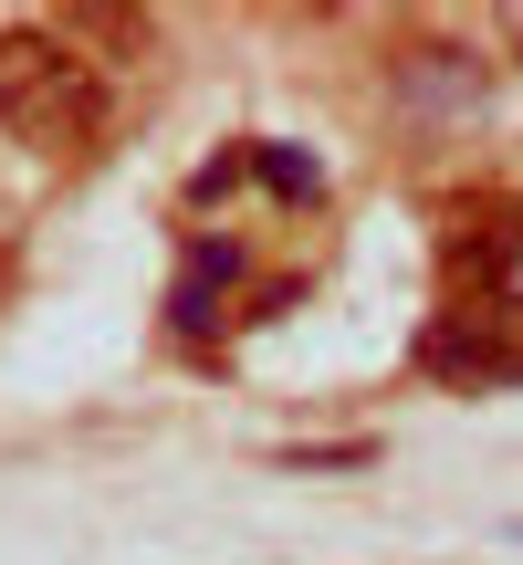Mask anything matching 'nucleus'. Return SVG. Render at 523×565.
Instances as JSON below:
<instances>
[{"instance_id": "nucleus-1", "label": "nucleus", "mask_w": 523, "mask_h": 565, "mask_svg": "<svg viewBox=\"0 0 523 565\" xmlns=\"http://www.w3.org/2000/svg\"><path fill=\"white\" fill-rule=\"evenodd\" d=\"M0 126L21 147H95L105 74L63 32H0Z\"/></svg>"}, {"instance_id": "nucleus-3", "label": "nucleus", "mask_w": 523, "mask_h": 565, "mask_svg": "<svg viewBox=\"0 0 523 565\" xmlns=\"http://www.w3.org/2000/svg\"><path fill=\"white\" fill-rule=\"evenodd\" d=\"M523 263V210L503 200H471V210H450V231H440V273L461 282V294H503V273Z\"/></svg>"}, {"instance_id": "nucleus-2", "label": "nucleus", "mask_w": 523, "mask_h": 565, "mask_svg": "<svg viewBox=\"0 0 523 565\" xmlns=\"http://www.w3.org/2000/svg\"><path fill=\"white\" fill-rule=\"evenodd\" d=\"M419 366L450 387H513L523 377V294H461L419 335Z\"/></svg>"}]
</instances>
